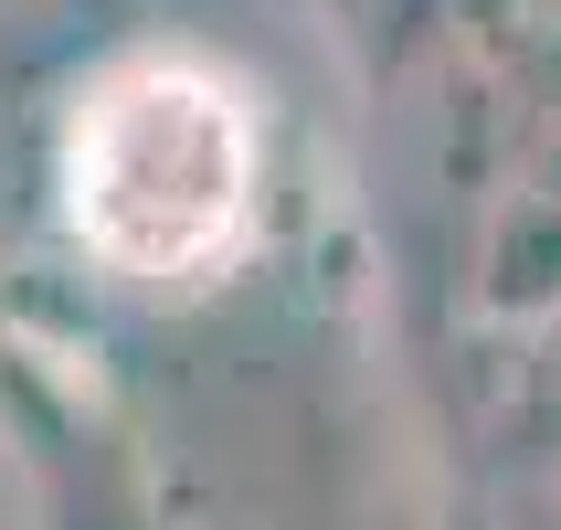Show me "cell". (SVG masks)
I'll list each match as a JSON object with an SVG mask.
<instances>
[{
    "instance_id": "obj_1",
    "label": "cell",
    "mask_w": 561,
    "mask_h": 530,
    "mask_svg": "<svg viewBox=\"0 0 561 530\" xmlns=\"http://www.w3.org/2000/svg\"><path fill=\"white\" fill-rule=\"evenodd\" d=\"M254 191V138L222 75L127 64L75 127V223L138 277H191L233 245Z\"/></svg>"
}]
</instances>
